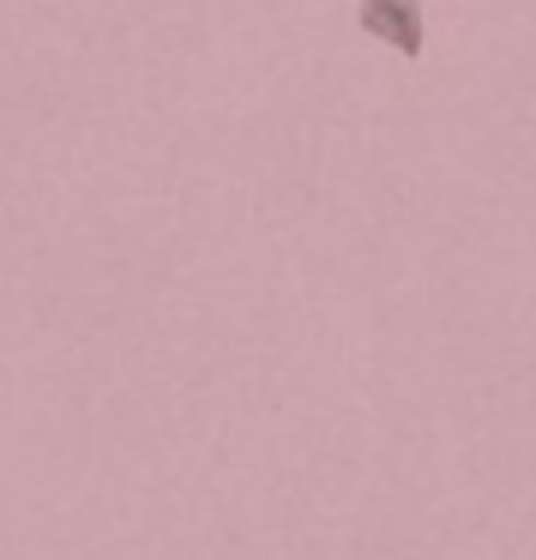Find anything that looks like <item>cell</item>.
Wrapping results in <instances>:
<instances>
[{
	"mask_svg": "<svg viewBox=\"0 0 536 560\" xmlns=\"http://www.w3.org/2000/svg\"><path fill=\"white\" fill-rule=\"evenodd\" d=\"M356 19H362V31L374 43H386V49H398L404 61H416L428 43L422 31V0H362L356 7Z\"/></svg>",
	"mask_w": 536,
	"mask_h": 560,
	"instance_id": "obj_1",
	"label": "cell"
}]
</instances>
